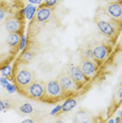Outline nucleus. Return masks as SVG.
<instances>
[{"mask_svg": "<svg viewBox=\"0 0 122 123\" xmlns=\"http://www.w3.org/2000/svg\"><path fill=\"white\" fill-rule=\"evenodd\" d=\"M105 14L109 16L110 19H112L116 23L121 24V22H122V3L120 1L109 3L107 6L105 7Z\"/></svg>", "mask_w": 122, "mask_h": 123, "instance_id": "obj_7", "label": "nucleus"}, {"mask_svg": "<svg viewBox=\"0 0 122 123\" xmlns=\"http://www.w3.org/2000/svg\"><path fill=\"white\" fill-rule=\"evenodd\" d=\"M9 80H7L6 79V77H1V78H0V84H1L2 85V87H6V86H7V84H9Z\"/></svg>", "mask_w": 122, "mask_h": 123, "instance_id": "obj_24", "label": "nucleus"}, {"mask_svg": "<svg viewBox=\"0 0 122 123\" xmlns=\"http://www.w3.org/2000/svg\"><path fill=\"white\" fill-rule=\"evenodd\" d=\"M109 122H110V123H113V122H115V120H113V119H110V120H109Z\"/></svg>", "mask_w": 122, "mask_h": 123, "instance_id": "obj_32", "label": "nucleus"}, {"mask_svg": "<svg viewBox=\"0 0 122 123\" xmlns=\"http://www.w3.org/2000/svg\"><path fill=\"white\" fill-rule=\"evenodd\" d=\"M23 11H24V15H25V17L29 19V20H30V19H33V17L35 16L37 9H36V6H35L34 4L30 3V4L26 5L25 9H24Z\"/></svg>", "mask_w": 122, "mask_h": 123, "instance_id": "obj_17", "label": "nucleus"}, {"mask_svg": "<svg viewBox=\"0 0 122 123\" xmlns=\"http://www.w3.org/2000/svg\"><path fill=\"white\" fill-rule=\"evenodd\" d=\"M22 39V35L20 33H9L6 37V43L12 49H19Z\"/></svg>", "mask_w": 122, "mask_h": 123, "instance_id": "obj_13", "label": "nucleus"}, {"mask_svg": "<svg viewBox=\"0 0 122 123\" xmlns=\"http://www.w3.org/2000/svg\"><path fill=\"white\" fill-rule=\"evenodd\" d=\"M10 15H9V13H7L6 9H5L2 4H0V22L4 21Z\"/></svg>", "mask_w": 122, "mask_h": 123, "instance_id": "obj_20", "label": "nucleus"}, {"mask_svg": "<svg viewBox=\"0 0 122 123\" xmlns=\"http://www.w3.org/2000/svg\"><path fill=\"white\" fill-rule=\"evenodd\" d=\"M3 101H4V105H5V110H9V108L12 107V103H11L7 99L3 100Z\"/></svg>", "mask_w": 122, "mask_h": 123, "instance_id": "obj_26", "label": "nucleus"}, {"mask_svg": "<svg viewBox=\"0 0 122 123\" xmlns=\"http://www.w3.org/2000/svg\"><path fill=\"white\" fill-rule=\"evenodd\" d=\"M57 80H58L61 88H62V91H63L65 99L68 98L70 96H72V95H74L75 93H77V92L81 88L73 79H72V77L70 75L65 74V73L60 74L59 76L57 77Z\"/></svg>", "mask_w": 122, "mask_h": 123, "instance_id": "obj_3", "label": "nucleus"}, {"mask_svg": "<svg viewBox=\"0 0 122 123\" xmlns=\"http://www.w3.org/2000/svg\"><path fill=\"white\" fill-rule=\"evenodd\" d=\"M92 55H93V59L97 62H103L109 56V49L106 45L102 43L95 44L92 47Z\"/></svg>", "mask_w": 122, "mask_h": 123, "instance_id": "obj_11", "label": "nucleus"}, {"mask_svg": "<svg viewBox=\"0 0 122 123\" xmlns=\"http://www.w3.org/2000/svg\"><path fill=\"white\" fill-rule=\"evenodd\" d=\"M96 23L98 27L99 32L103 36L110 38V40H115L118 34V29H116L115 23H110V21L103 20V19H99L98 17L96 18Z\"/></svg>", "mask_w": 122, "mask_h": 123, "instance_id": "obj_5", "label": "nucleus"}, {"mask_svg": "<svg viewBox=\"0 0 122 123\" xmlns=\"http://www.w3.org/2000/svg\"><path fill=\"white\" fill-rule=\"evenodd\" d=\"M121 81H122V77H121ZM121 83H122V82H121Z\"/></svg>", "mask_w": 122, "mask_h": 123, "instance_id": "obj_33", "label": "nucleus"}, {"mask_svg": "<svg viewBox=\"0 0 122 123\" xmlns=\"http://www.w3.org/2000/svg\"><path fill=\"white\" fill-rule=\"evenodd\" d=\"M44 3H45V5H48L49 7H51V9H54L59 3V0H44Z\"/></svg>", "mask_w": 122, "mask_h": 123, "instance_id": "obj_22", "label": "nucleus"}, {"mask_svg": "<svg viewBox=\"0 0 122 123\" xmlns=\"http://www.w3.org/2000/svg\"><path fill=\"white\" fill-rule=\"evenodd\" d=\"M2 75H3L4 77H6V78H10L11 76H12V68H11V64H6L5 66H3L2 68Z\"/></svg>", "mask_w": 122, "mask_h": 123, "instance_id": "obj_21", "label": "nucleus"}, {"mask_svg": "<svg viewBox=\"0 0 122 123\" xmlns=\"http://www.w3.org/2000/svg\"><path fill=\"white\" fill-rule=\"evenodd\" d=\"M92 121H94L93 114L85 110H81V111H77L73 118V122L75 123H86V122H92Z\"/></svg>", "mask_w": 122, "mask_h": 123, "instance_id": "obj_12", "label": "nucleus"}, {"mask_svg": "<svg viewBox=\"0 0 122 123\" xmlns=\"http://www.w3.org/2000/svg\"><path fill=\"white\" fill-rule=\"evenodd\" d=\"M4 29L7 33H20L23 29V19L20 14L9 16L4 20Z\"/></svg>", "mask_w": 122, "mask_h": 123, "instance_id": "obj_6", "label": "nucleus"}, {"mask_svg": "<svg viewBox=\"0 0 122 123\" xmlns=\"http://www.w3.org/2000/svg\"><path fill=\"white\" fill-rule=\"evenodd\" d=\"M49 100V101H58L61 99H65L63 91L58 82V80H49L45 83V95L43 100Z\"/></svg>", "mask_w": 122, "mask_h": 123, "instance_id": "obj_4", "label": "nucleus"}, {"mask_svg": "<svg viewBox=\"0 0 122 123\" xmlns=\"http://www.w3.org/2000/svg\"><path fill=\"white\" fill-rule=\"evenodd\" d=\"M77 105V100L75 98H66V100L64 101L62 105H61V111L65 113V111H72L75 106Z\"/></svg>", "mask_w": 122, "mask_h": 123, "instance_id": "obj_14", "label": "nucleus"}, {"mask_svg": "<svg viewBox=\"0 0 122 123\" xmlns=\"http://www.w3.org/2000/svg\"><path fill=\"white\" fill-rule=\"evenodd\" d=\"M33 58H34V52L26 51V52H24L23 54L21 55V57H20V63H23V64L29 63L30 61H32Z\"/></svg>", "mask_w": 122, "mask_h": 123, "instance_id": "obj_18", "label": "nucleus"}, {"mask_svg": "<svg viewBox=\"0 0 122 123\" xmlns=\"http://www.w3.org/2000/svg\"><path fill=\"white\" fill-rule=\"evenodd\" d=\"M12 60V57H6L5 55L0 53V69H2L3 66H5L6 64H9V62Z\"/></svg>", "mask_w": 122, "mask_h": 123, "instance_id": "obj_19", "label": "nucleus"}, {"mask_svg": "<svg viewBox=\"0 0 122 123\" xmlns=\"http://www.w3.org/2000/svg\"><path fill=\"white\" fill-rule=\"evenodd\" d=\"M5 88H6V91L9 92V93H11V94L15 93V92L17 91V86L14 85V84H11V82L9 83V84H7V86H6Z\"/></svg>", "mask_w": 122, "mask_h": 123, "instance_id": "obj_23", "label": "nucleus"}, {"mask_svg": "<svg viewBox=\"0 0 122 123\" xmlns=\"http://www.w3.org/2000/svg\"><path fill=\"white\" fill-rule=\"evenodd\" d=\"M18 111L20 114H23V115H30L34 111V107L30 103H27V102H24L22 104L19 105L18 107Z\"/></svg>", "mask_w": 122, "mask_h": 123, "instance_id": "obj_16", "label": "nucleus"}, {"mask_svg": "<svg viewBox=\"0 0 122 123\" xmlns=\"http://www.w3.org/2000/svg\"><path fill=\"white\" fill-rule=\"evenodd\" d=\"M79 66H80V68H81L82 73L88 79L93 78L97 73V65H96L95 61H93L92 59H90V58L82 57Z\"/></svg>", "mask_w": 122, "mask_h": 123, "instance_id": "obj_9", "label": "nucleus"}, {"mask_svg": "<svg viewBox=\"0 0 122 123\" xmlns=\"http://www.w3.org/2000/svg\"><path fill=\"white\" fill-rule=\"evenodd\" d=\"M105 1H107L109 3H112V2H117V1H119V0H105Z\"/></svg>", "mask_w": 122, "mask_h": 123, "instance_id": "obj_30", "label": "nucleus"}, {"mask_svg": "<svg viewBox=\"0 0 122 123\" xmlns=\"http://www.w3.org/2000/svg\"><path fill=\"white\" fill-rule=\"evenodd\" d=\"M115 122H122V119L120 118V117H118V118L115 120Z\"/></svg>", "mask_w": 122, "mask_h": 123, "instance_id": "obj_31", "label": "nucleus"}, {"mask_svg": "<svg viewBox=\"0 0 122 123\" xmlns=\"http://www.w3.org/2000/svg\"><path fill=\"white\" fill-rule=\"evenodd\" d=\"M60 111H61V105H58L51 111V115L52 116H55V115H57L58 113H60Z\"/></svg>", "mask_w": 122, "mask_h": 123, "instance_id": "obj_25", "label": "nucleus"}, {"mask_svg": "<svg viewBox=\"0 0 122 123\" xmlns=\"http://www.w3.org/2000/svg\"><path fill=\"white\" fill-rule=\"evenodd\" d=\"M67 74L70 75L72 77V79H73L80 87H82V85H84L85 83H87L88 81H90V79L82 73L79 65H71L70 68H68Z\"/></svg>", "mask_w": 122, "mask_h": 123, "instance_id": "obj_8", "label": "nucleus"}, {"mask_svg": "<svg viewBox=\"0 0 122 123\" xmlns=\"http://www.w3.org/2000/svg\"><path fill=\"white\" fill-rule=\"evenodd\" d=\"M25 97L33 100H43L45 95V84L42 81L34 80L30 84L21 92Z\"/></svg>", "mask_w": 122, "mask_h": 123, "instance_id": "obj_2", "label": "nucleus"}, {"mask_svg": "<svg viewBox=\"0 0 122 123\" xmlns=\"http://www.w3.org/2000/svg\"><path fill=\"white\" fill-rule=\"evenodd\" d=\"M121 102H122V83L117 85L115 92H114L113 100H112L113 105H116V106L119 105Z\"/></svg>", "mask_w": 122, "mask_h": 123, "instance_id": "obj_15", "label": "nucleus"}, {"mask_svg": "<svg viewBox=\"0 0 122 123\" xmlns=\"http://www.w3.org/2000/svg\"><path fill=\"white\" fill-rule=\"evenodd\" d=\"M23 122H24V123H27V122H29V123H32V122H34V121H33L32 119H25V120H23Z\"/></svg>", "mask_w": 122, "mask_h": 123, "instance_id": "obj_29", "label": "nucleus"}, {"mask_svg": "<svg viewBox=\"0 0 122 123\" xmlns=\"http://www.w3.org/2000/svg\"><path fill=\"white\" fill-rule=\"evenodd\" d=\"M13 78L15 85L17 86V88H19V91L22 92L35 80V73L27 68L26 66L17 64L14 71Z\"/></svg>", "mask_w": 122, "mask_h": 123, "instance_id": "obj_1", "label": "nucleus"}, {"mask_svg": "<svg viewBox=\"0 0 122 123\" xmlns=\"http://www.w3.org/2000/svg\"><path fill=\"white\" fill-rule=\"evenodd\" d=\"M5 110V105H4V101L3 100H0V111Z\"/></svg>", "mask_w": 122, "mask_h": 123, "instance_id": "obj_27", "label": "nucleus"}, {"mask_svg": "<svg viewBox=\"0 0 122 123\" xmlns=\"http://www.w3.org/2000/svg\"><path fill=\"white\" fill-rule=\"evenodd\" d=\"M30 3L32 4H40L41 3V0H29Z\"/></svg>", "mask_w": 122, "mask_h": 123, "instance_id": "obj_28", "label": "nucleus"}, {"mask_svg": "<svg viewBox=\"0 0 122 123\" xmlns=\"http://www.w3.org/2000/svg\"><path fill=\"white\" fill-rule=\"evenodd\" d=\"M34 17L38 23H46L53 17V10L45 5V3L41 4L36 11V15Z\"/></svg>", "mask_w": 122, "mask_h": 123, "instance_id": "obj_10", "label": "nucleus"}]
</instances>
